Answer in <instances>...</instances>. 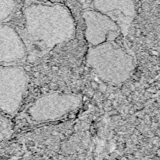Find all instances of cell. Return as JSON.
<instances>
[{
	"label": "cell",
	"instance_id": "1",
	"mask_svg": "<svg viewBox=\"0 0 160 160\" xmlns=\"http://www.w3.org/2000/svg\"><path fill=\"white\" fill-rule=\"evenodd\" d=\"M76 23L61 0H23L22 26L18 30L27 59L36 60L75 36Z\"/></svg>",
	"mask_w": 160,
	"mask_h": 160
},
{
	"label": "cell",
	"instance_id": "2",
	"mask_svg": "<svg viewBox=\"0 0 160 160\" xmlns=\"http://www.w3.org/2000/svg\"><path fill=\"white\" fill-rule=\"evenodd\" d=\"M86 61L100 79L115 85L128 79L134 69L132 56L114 41L89 48Z\"/></svg>",
	"mask_w": 160,
	"mask_h": 160
},
{
	"label": "cell",
	"instance_id": "3",
	"mask_svg": "<svg viewBox=\"0 0 160 160\" xmlns=\"http://www.w3.org/2000/svg\"><path fill=\"white\" fill-rule=\"evenodd\" d=\"M82 99L79 94L48 92L36 98L27 106L25 116L34 124L58 120L78 109Z\"/></svg>",
	"mask_w": 160,
	"mask_h": 160
},
{
	"label": "cell",
	"instance_id": "4",
	"mask_svg": "<svg viewBox=\"0 0 160 160\" xmlns=\"http://www.w3.org/2000/svg\"><path fill=\"white\" fill-rule=\"evenodd\" d=\"M28 82L27 72L20 64L0 65V111L14 115L22 104Z\"/></svg>",
	"mask_w": 160,
	"mask_h": 160
},
{
	"label": "cell",
	"instance_id": "5",
	"mask_svg": "<svg viewBox=\"0 0 160 160\" xmlns=\"http://www.w3.org/2000/svg\"><path fill=\"white\" fill-rule=\"evenodd\" d=\"M82 18L85 24L84 37L91 46L114 41L122 34L119 26L112 19L94 9H84Z\"/></svg>",
	"mask_w": 160,
	"mask_h": 160
},
{
	"label": "cell",
	"instance_id": "6",
	"mask_svg": "<svg viewBox=\"0 0 160 160\" xmlns=\"http://www.w3.org/2000/svg\"><path fill=\"white\" fill-rule=\"evenodd\" d=\"M27 56L26 46L18 31L0 22V65L21 64Z\"/></svg>",
	"mask_w": 160,
	"mask_h": 160
},
{
	"label": "cell",
	"instance_id": "7",
	"mask_svg": "<svg viewBox=\"0 0 160 160\" xmlns=\"http://www.w3.org/2000/svg\"><path fill=\"white\" fill-rule=\"evenodd\" d=\"M91 8L112 19L124 36L136 16L134 0H92Z\"/></svg>",
	"mask_w": 160,
	"mask_h": 160
},
{
	"label": "cell",
	"instance_id": "8",
	"mask_svg": "<svg viewBox=\"0 0 160 160\" xmlns=\"http://www.w3.org/2000/svg\"><path fill=\"white\" fill-rule=\"evenodd\" d=\"M16 0H0V22L8 19L14 12Z\"/></svg>",
	"mask_w": 160,
	"mask_h": 160
},
{
	"label": "cell",
	"instance_id": "9",
	"mask_svg": "<svg viewBox=\"0 0 160 160\" xmlns=\"http://www.w3.org/2000/svg\"><path fill=\"white\" fill-rule=\"evenodd\" d=\"M11 126L8 119L0 111V139L6 138L10 134Z\"/></svg>",
	"mask_w": 160,
	"mask_h": 160
},
{
	"label": "cell",
	"instance_id": "10",
	"mask_svg": "<svg viewBox=\"0 0 160 160\" xmlns=\"http://www.w3.org/2000/svg\"><path fill=\"white\" fill-rule=\"evenodd\" d=\"M79 4L83 9H89L91 8L92 0H78Z\"/></svg>",
	"mask_w": 160,
	"mask_h": 160
}]
</instances>
